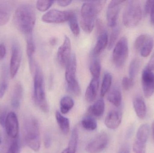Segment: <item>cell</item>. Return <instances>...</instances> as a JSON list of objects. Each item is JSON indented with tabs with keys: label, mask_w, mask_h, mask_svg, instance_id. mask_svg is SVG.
<instances>
[{
	"label": "cell",
	"mask_w": 154,
	"mask_h": 153,
	"mask_svg": "<svg viewBox=\"0 0 154 153\" xmlns=\"http://www.w3.org/2000/svg\"><path fill=\"white\" fill-rule=\"evenodd\" d=\"M12 12V5L9 1H0V26L9 22Z\"/></svg>",
	"instance_id": "obj_17"
},
{
	"label": "cell",
	"mask_w": 154,
	"mask_h": 153,
	"mask_svg": "<svg viewBox=\"0 0 154 153\" xmlns=\"http://www.w3.org/2000/svg\"><path fill=\"white\" fill-rule=\"evenodd\" d=\"M142 87L145 97L150 98L154 92V73L147 68L143 72Z\"/></svg>",
	"instance_id": "obj_13"
},
{
	"label": "cell",
	"mask_w": 154,
	"mask_h": 153,
	"mask_svg": "<svg viewBox=\"0 0 154 153\" xmlns=\"http://www.w3.org/2000/svg\"><path fill=\"white\" fill-rule=\"evenodd\" d=\"M105 109V102L102 99H100L89 107L88 112L91 116L99 117L104 114Z\"/></svg>",
	"instance_id": "obj_21"
},
{
	"label": "cell",
	"mask_w": 154,
	"mask_h": 153,
	"mask_svg": "<svg viewBox=\"0 0 154 153\" xmlns=\"http://www.w3.org/2000/svg\"><path fill=\"white\" fill-rule=\"evenodd\" d=\"M98 33L99 35L97 40L93 51L94 56H97L101 54L108 45V36L105 28L99 31Z\"/></svg>",
	"instance_id": "obj_15"
},
{
	"label": "cell",
	"mask_w": 154,
	"mask_h": 153,
	"mask_svg": "<svg viewBox=\"0 0 154 153\" xmlns=\"http://www.w3.org/2000/svg\"><path fill=\"white\" fill-rule=\"evenodd\" d=\"M54 2V1H38L36 3V7L40 11H46L52 6Z\"/></svg>",
	"instance_id": "obj_36"
},
{
	"label": "cell",
	"mask_w": 154,
	"mask_h": 153,
	"mask_svg": "<svg viewBox=\"0 0 154 153\" xmlns=\"http://www.w3.org/2000/svg\"><path fill=\"white\" fill-rule=\"evenodd\" d=\"M118 153H130L129 147L127 145H125L121 147Z\"/></svg>",
	"instance_id": "obj_47"
},
{
	"label": "cell",
	"mask_w": 154,
	"mask_h": 153,
	"mask_svg": "<svg viewBox=\"0 0 154 153\" xmlns=\"http://www.w3.org/2000/svg\"><path fill=\"white\" fill-rule=\"evenodd\" d=\"M120 29L119 26H116L113 28L108 40V49H111L113 47L120 34Z\"/></svg>",
	"instance_id": "obj_35"
},
{
	"label": "cell",
	"mask_w": 154,
	"mask_h": 153,
	"mask_svg": "<svg viewBox=\"0 0 154 153\" xmlns=\"http://www.w3.org/2000/svg\"><path fill=\"white\" fill-rule=\"evenodd\" d=\"M71 1H57V4L59 6H62V7H66V6H68L72 2Z\"/></svg>",
	"instance_id": "obj_46"
},
{
	"label": "cell",
	"mask_w": 154,
	"mask_h": 153,
	"mask_svg": "<svg viewBox=\"0 0 154 153\" xmlns=\"http://www.w3.org/2000/svg\"><path fill=\"white\" fill-rule=\"evenodd\" d=\"M24 134L28 146L35 152L40 148V133L38 120L33 117L26 119L24 123Z\"/></svg>",
	"instance_id": "obj_3"
},
{
	"label": "cell",
	"mask_w": 154,
	"mask_h": 153,
	"mask_svg": "<svg viewBox=\"0 0 154 153\" xmlns=\"http://www.w3.org/2000/svg\"><path fill=\"white\" fill-rule=\"evenodd\" d=\"M77 61L75 54H72L66 66V80L68 91L76 96L81 94V90L76 80Z\"/></svg>",
	"instance_id": "obj_6"
},
{
	"label": "cell",
	"mask_w": 154,
	"mask_h": 153,
	"mask_svg": "<svg viewBox=\"0 0 154 153\" xmlns=\"http://www.w3.org/2000/svg\"><path fill=\"white\" fill-rule=\"evenodd\" d=\"M134 85V80H132L129 77H125L122 81V86L125 90H130Z\"/></svg>",
	"instance_id": "obj_40"
},
{
	"label": "cell",
	"mask_w": 154,
	"mask_h": 153,
	"mask_svg": "<svg viewBox=\"0 0 154 153\" xmlns=\"http://www.w3.org/2000/svg\"><path fill=\"white\" fill-rule=\"evenodd\" d=\"M74 106L73 99L69 96H65L60 102V109L61 113L66 114L68 113Z\"/></svg>",
	"instance_id": "obj_28"
},
{
	"label": "cell",
	"mask_w": 154,
	"mask_h": 153,
	"mask_svg": "<svg viewBox=\"0 0 154 153\" xmlns=\"http://www.w3.org/2000/svg\"><path fill=\"white\" fill-rule=\"evenodd\" d=\"M133 151L134 153H146V143L136 140L133 146Z\"/></svg>",
	"instance_id": "obj_37"
},
{
	"label": "cell",
	"mask_w": 154,
	"mask_h": 153,
	"mask_svg": "<svg viewBox=\"0 0 154 153\" xmlns=\"http://www.w3.org/2000/svg\"><path fill=\"white\" fill-rule=\"evenodd\" d=\"M105 1H87L82 6L80 23L85 32L90 33L95 26L96 18L103 8Z\"/></svg>",
	"instance_id": "obj_2"
},
{
	"label": "cell",
	"mask_w": 154,
	"mask_h": 153,
	"mask_svg": "<svg viewBox=\"0 0 154 153\" xmlns=\"http://www.w3.org/2000/svg\"><path fill=\"white\" fill-rule=\"evenodd\" d=\"M57 40L55 37L52 38L50 40V44L52 46L56 45V44H57Z\"/></svg>",
	"instance_id": "obj_49"
},
{
	"label": "cell",
	"mask_w": 154,
	"mask_h": 153,
	"mask_svg": "<svg viewBox=\"0 0 154 153\" xmlns=\"http://www.w3.org/2000/svg\"><path fill=\"white\" fill-rule=\"evenodd\" d=\"M150 19H151V23L154 25V4L150 13Z\"/></svg>",
	"instance_id": "obj_48"
},
{
	"label": "cell",
	"mask_w": 154,
	"mask_h": 153,
	"mask_svg": "<svg viewBox=\"0 0 154 153\" xmlns=\"http://www.w3.org/2000/svg\"><path fill=\"white\" fill-rule=\"evenodd\" d=\"M112 82V76L110 73L106 72L104 75L100 89V96L103 97L109 91Z\"/></svg>",
	"instance_id": "obj_31"
},
{
	"label": "cell",
	"mask_w": 154,
	"mask_h": 153,
	"mask_svg": "<svg viewBox=\"0 0 154 153\" xmlns=\"http://www.w3.org/2000/svg\"><path fill=\"white\" fill-rule=\"evenodd\" d=\"M154 41L151 36H147L145 41L140 50V54L143 57L149 56L153 49Z\"/></svg>",
	"instance_id": "obj_26"
},
{
	"label": "cell",
	"mask_w": 154,
	"mask_h": 153,
	"mask_svg": "<svg viewBox=\"0 0 154 153\" xmlns=\"http://www.w3.org/2000/svg\"><path fill=\"white\" fill-rule=\"evenodd\" d=\"M35 51V46L32 35L27 36V54L29 60L30 69L32 72L35 65L33 61V55Z\"/></svg>",
	"instance_id": "obj_22"
},
{
	"label": "cell",
	"mask_w": 154,
	"mask_h": 153,
	"mask_svg": "<svg viewBox=\"0 0 154 153\" xmlns=\"http://www.w3.org/2000/svg\"><path fill=\"white\" fill-rule=\"evenodd\" d=\"M154 4V1H147L144 7V13L146 15L150 13Z\"/></svg>",
	"instance_id": "obj_41"
},
{
	"label": "cell",
	"mask_w": 154,
	"mask_h": 153,
	"mask_svg": "<svg viewBox=\"0 0 154 153\" xmlns=\"http://www.w3.org/2000/svg\"><path fill=\"white\" fill-rule=\"evenodd\" d=\"M108 143L107 134L101 132L87 145L85 150L88 153H100L105 150Z\"/></svg>",
	"instance_id": "obj_9"
},
{
	"label": "cell",
	"mask_w": 154,
	"mask_h": 153,
	"mask_svg": "<svg viewBox=\"0 0 154 153\" xmlns=\"http://www.w3.org/2000/svg\"><path fill=\"white\" fill-rule=\"evenodd\" d=\"M147 36V35H145V34H142L137 38L134 44V47L136 50L140 51L144 42L146 39Z\"/></svg>",
	"instance_id": "obj_38"
},
{
	"label": "cell",
	"mask_w": 154,
	"mask_h": 153,
	"mask_svg": "<svg viewBox=\"0 0 154 153\" xmlns=\"http://www.w3.org/2000/svg\"><path fill=\"white\" fill-rule=\"evenodd\" d=\"M9 83V74L7 67L3 66L0 78V99L4 96L8 88Z\"/></svg>",
	"instance_id": "obj_24"
},
{
	"label": "cell",
	"mask_w": 154,
	"mask_h": 153,
	"mask_svg": "<svg viewBox=\"0 0 154 153\" xmlns=\"http://www.w3.org/2000/svg\"><path fill=\"white\" fill-rule=\"evenodd\" d=\"M150 132V127L147 124H143L138 128L136 134L137 140L146 143Z\"/></svg>",
	"instance_id": "obj_27"
},
{
	"label": "cell",
	"mask_w": 154,
	"mask_h": 153,
	"mask_svg": "<svg viewBox=\"0 0 154 153\" xmlns=\"http://www.w3.org/2000/svg\"><path fill=\"white\" fill-rule=\"evenodd\" d=\"M73 11H61L53 9L42 16V19L47 23H60L68 21Z\"/></svg>",
	"instance_id": "obj_8"
},
{
	"label": "cell",
	"mask_w": 154,
	"mask_h": 153,
	"mask_svg": "<svg viewBox=\"0 0 154 153\" xmlns=\"http://www.w3.org/2000/svg\"><path fill=\"white\" fill-rule=\"evenodd\" d=\"M44 146L46 148H49L51 144V138L49 134H45L44 139Z\"/></svg>",
	"instance_id": "obj_43"
},
{
	"label": "cell",
	"mask_w": 154,
	"mask_h": 153,
	"mask_svg": "<svg viewBox=\"0 0 154 153\" xmlns=\"http://www.w3.org/2000/svg\"><path fill=\"white\" fill-rule=\"evenodd\" d=\"M78 133L76 131H72L67 148L61 153H76L78 145Z\"/></svg>",
	"instance_id": "obj_29"
},
{
	"label": "cell",
	"mask_w": 154,
	"mask_h": 153,
	"mask_svg": "<svg viewBox=\"0 0 154 153\" xmlns=\"http://www.w3.org/2000/svg\"><path fill=\"white\" fill-rule=\"evenodd\" d=\"M23 94V88L20 82H17L14 86L11 100V104L14 108L17 109L20 106Z\"/></svg>",
	"instance_id": "obj_20"
},
{
	"label": "cell",
	"mask_w": 154,
	"mask_h": 153,
	"mask_svg": "<svg viewBox=\"0 0 154 153\" xmlns=\"http://www.w3.org/2000/svg\"><path fill=\"white\" fill-rule=\"evenodd\" d=\"M152 137L154 142V121L153 122L152 125Z\"/></svg>",
	"instance_id": "obj_50"
},
{
	"label": "cell",
	"mask_w": 154,
	"mask_h": 153,
	"mask_svg": "<svg viewBox=\"0 0 154 153\" xmlns=\"http://www.w3.org/2000/svg\"><path fill=\"white\" fill-rule=\"evenodd\" d=\"M82 127L88 131H92L97 128V122L96 119L91 116L85 117L81 122Z\"/></svg>",
	"instance_id": "obj_33"
},
{
	"label": "cell",
	"mask_w": 154,
	"mask_h": 153,
	"mask_svg": "<svg viewBox=\"0 0 154 153\" xmlns=\"http://www.w3.org/2000/svg\"><path fill=\"white\" fill-rule=\"evenodd\" d=\"M146 68L152 71H154V53L151 57V59L149 60Z\"/></svg>",
	"instance_id": "obj_45"
},
{
	"label": "cell",
	"mask_w": 154,
	"mask_h": 153,
	"mask_svg": "<svg viewBox=\"0 0 154 153\" xmlns=\"http://www.w3.org/2000/svg\"><path fill=\"white\" fill-rule=\"evenodd\" d=\"M4 128L8 136L14 139L17 138L19 130V122L14 112L8 113Z\"/></svg>",
	"instance_id": "obj_14"
},
{
	"label": "cell",
	"mask_w": 154,
	"mask_h": 153,
	"mask_svg": "<svg viewBox=\"0 0 154 153\" xmlns=\"http://www.w3.org/2000/svg\"><path fill=\"white\" fill-rule=\"evenodd\" d=\"M7 114H7V111L5 110L3 111L2 113L0 114V125L4 128L5 127Z\"/></svg>",
	"instance_id": "obj_42"
},
{
	"label": "cell",
	"mask_w": 154,
	"mask_h": 153,
	"mask_svg": "<svg viewBox=\"0 0 154 153\" xmlns=\"http://www.w3.org/2000/svg\"><path fill=\"white\" fill-rule=\"evenodd\" d=\"M16 138L14 139L11 143L6 153H20V144Z\"/></svg>",
	"instance_id": "obj_39"
},
{
	"label": "cell",
	"mask_w": 154,
	"mask_h": 153,
	"mask_svg": "<svg viewBox=\"0 0 154 153\" xmlns=\"http://www.w3.org/2000/svg\"><path fill=\"white\" fill-rule=\"evenodd\" d=\"M143 12L140 2L137 1H128L123 15L124 25L128 28L137 26L142 19Z\"/></svg>",
	"instance_id": "obj_5"
},
{
	"label": "cell",
	"mask_w": 154,
	"mask_h": 153,
	"mask_svg": "<svg viewBox=\"0 0 154 153\" xmlns=\"http://www.w3.org/2000/svg\"><path fill=\"white\" fill-rule=\"evenodd\" d=\"M56 118L57 122L60 128L64 134H67L70 130V123L69 119L61 115L60 112L57 111L56 112Z\"/></svg>",
	"instance_id": "obj_25"
},
{
	"label": "cell",
	"mask_w": 154,
	"mask_h": 153,
	"mask_svg": "<svg viewBox=\"0 0 154 153\" xmlns=\"http://www.w3.org/2000/svg\"><path fill=\"white\" fill-rule=\"evenodd\" d=\"M122 121V115L119 111L111 110L109 112L105 120L106 126L109 129H115L119 127Z\"/></svg>",
	"instance_id": "obj_16"
},
{
	"label": "cell",
	"mask_w": 154,
	"mask_h": 153,
	"mask_svg": "<svg viewBox=\"0 0 154 153\" xmlns=\"http://www.w3.org/2000/svg\"><path fill=\"white\" fill-rule=\"evenodd\" d=\"M122 99V93L120 89L118 86H115L109 92L108 100L115 107H119L121 105Z\"/></svg>",
	"instance_id": "obj_23"
},
{
	"label": "cell",
	"mask_w": 154,
	"mask_h": 153,
	"mask_svg": "<svg viewBox=\"0 0 154 153\" xmlns=\"http://www.w3.org/2000/svg\"><path fill=\"white\" fill-rule=\"evenodd\" d=\"M6 54V49L3 44H0V61L2 60Z\"/></svg>",
	"instance_id": "obj_44"
},
{
	"label": "cell",
	"mask_w": 154,
	"mask_h": 153,
	"mask_svg": "<svg viewBox=\"0 0 154 153\" xmlns=\"http://www.w3.org/2000/svg\"><path fill=\"white\" fill-rule=\"evenodd\" d=\"M141 65V60L139 58H134L131 61L129 65V69H128L129 78L132 80H134L140 70Z\"/></svg>",
	"instance_id": "obj_30"
},
{
	"label": "cell",
	"mask_w": 154,
	"mask_h": 153,
	"mask_svg": "<svg viewBox=\"0 0 154 153\" xmlns=\"http://www.w3.org/2000/svg\"><path fill=\"white\" fill-rule=\"evenodd\" d=\"M128 55V40L126 37H121L117 42L113 53V62L117 68H122Z\"/></svg>",
	"instance_id": "obj_7"
},
{
	"label": "cell",
	"mask_w": 154,
	"mask_h": 153,
	"mask_svg": "<svg viewBox=\"0 0 154 153\" xmlns=\"http://www.w3.org/2000/svg\"><path fill=\"white\" fill-rule=\"evenodd\" d=\"M69 24L70 30L73 34L76 36H78L80 33V28L78 23L76 13L75 12H72L70 19L69 20Z\"/></svg>",
	"instance_id": "obj_34"
},
{
	"label": "cell",
	"mask_w": 154,
	"mask_h": 153,
	"mask_svg": "<svg viewBox=\"0 0 154 153\" xmlns=\"http://www.w3.org/2000/svg\"><path fill=\"white\" fill-rule=\"evenodd\" d=\"M33 97L35 103L40 109L44 113L48 112V105L44 87V77L42 70L38 65L35 66Z\"/></svg>",
	"instance_id": "obj_4"
},
{
	"label": "cell",
	"mask_w": 154,
	"mask_h": 153,
	"mask_svg": "<svg viewBox=\"0 0 154 153\" xmlns=\"http://www.w3.org/2000/svg\"><path fill=\"white\" fill-rule=\"evenodd\" d=\"M125 1H111L108 5L106 19L108 25L110 28L117 26L118 18L120 10V5Z\"/></svg>",
	"instance_id": "obj_12"
},
{
	"label": "cell",
	"mask_w": 154,
	"mask_h": 153,
	"mask_svg": "<svg viewBox=\"0 0 154 153\" xmlns=\"http://www.w3.org/2000/svg\"><path fill=\"white\" fill-rule=\"evenodd\" d=\"M99 86V79L92 78L85 92V99L89 103L94 101L97 97Z\"/></svg>",
	"instance_id": "obj_18"
},
{
	"label": "cell",
	"mask_w": 154,
	"mask_h": 153,
	"mask_svg": "<svg viewBox=\"0 0 154 153\" xmlns=\"http://www.w3.org/2000/svg\"><path fill=\"white\" fill-rule=\"evenodd\" d=\"M90 71L92 75V78L100 79L101 71V64L99 59L94 58L92 60L90 66Z\"/></svg>",
	"instance_id": "obj_32"
},
{
	"label": "cell",
	"mask_w": 154,
	"mask_h": 153,
	"mask_svg": "<svg viewBox=\"0 0 154 153\" xmlns=\"http://www.w3.org/2000/svg\"><path fill=\"white\" fill-rule=\"evenodd\" d=\"M36 19L35 9L31 4H22L15 10L14 17L15 27L26 36L32 35Z\"/></svg>",
	"instance_id": "obj_1"
},
{
	"label": "cell",
	"mask_w": 154,
	"mask_h": 153,
	"mask_svg": "<svg viewBox=\"0 0 154 153\" xmlns=\"http://www.w3.org/2000/svg\"><path fill=\"white\" fill-rule=\"evenodd\" d=\"M11 50L10 72L11 77L13 78L17 74L20 66L22 53L20 46L17 42H14L13 43Z\"/></svg>",
	"instance_id": "obj_11"
},
{
	"label": "cell",
	"mask_w": 154,
	"mask_h": 153,
	"mask_svg": "<svg viewBox=\"0 0 154 153\" xmlns=\"http://www.w3.org/2000/svg\"><path fill=\"white\" fill-rule=\"evenodd\" d=\"M71 55V43L70 39L66 36L63 44L59 48L57 53L58 63L63 67L66 66Z\"/></svg>",
	"instance_id": "obj_10"
},
{
	"label": "cell",
	"mask_w": 154,
	"mask_h": 153,
	"mask_svg": "<svg viewBox=\"0 0 154 153\" xmlns=\"http://www.w3.org/2000/svg\"><path fill=\"white\" fill-rule=\"evenodd\" d=\"M133 105L136 115L141 119L145 118L146 115V107L142 97L137 96L134 99Z\"/></svg>",
	"instance_id": "obj_19"
},
{
	"label": "cell",
	"mask_w": 154,
	"mask_h": 153,
	"mask_svg": "<svg viewBox=\"0 0 154 153\" xmlns=\"http://www.w3.org/2000/svg\"><path fill=\"white\" fill-rule=\"evenodd\" d=\"M1 143H2V137H1V135L0 134V145H1Z\"/></svg>",
	"instance_id": "obj_51"
}]
</instances>
